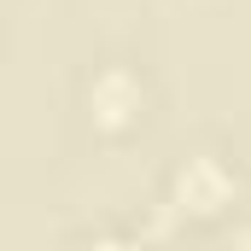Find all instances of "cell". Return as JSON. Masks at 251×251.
Returning <instances> with one entry per match:
<instances>
[{
  "label": "cell",
  "instance_id": "1",
  "mask_svg": "<svg viewBox=\"0 0 251 251\" xmlns=\"http://www.w3.org/2000/svg\"><path fill=\"white\" fill-rule=\"evenodd\" d=\"M88 100H94V111H100V123H123L128 111L140 105V88L128 82L123 70H105L94 88H88Z\"/></svg>",
  "mask_w": 251,
  "mask_h": 251
},
{
  "label": "cell",
  "instance_id": "2",
  "mask_svg": "<svg viewBox=\"0 0 251 251\" xmlns=\"http://www.w3.org/2000/svg\"><path fill=\"white\" fill-rule=\"evenodd\" d=\"M94 251H140V246H123V240H105V246H94Z\"/></svg>",
  "mask_w": 251,
  "mask_h": 251
},
{
  "label": "cell",
  "instance_id": "3",
  "mask_svg": "<svg viewBox=\"0 0 251 251\" xmlns=\"http://www.w3.org/2000/svg\"><path fill=\"white\" fill-rule=\"evenodd\" d=\"M246 251H251V234H246Z\"/></svg>",
  "mask_w": 251,
  "mask_h": 251
}]
</instances>
